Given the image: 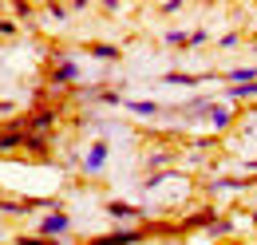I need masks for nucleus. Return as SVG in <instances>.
<instances>
[{
  "mask_svg": "<svg viewBox=\"0 0 257 245\" xmlns=\"http://www.w3.org/2000/svg\"><path fill=\"white\" fill-rule=\"evenodd\" d=\"M67 229H71V214H64V210H52V214H44L40 221H36V233L40 237H64Z\"/></svg>",
  "mask_w": 257,
  "mask_h": 245,
  "instance_id": "nucleus-1",
  "label": "nucleus"
},
{
  "mask_svg": "<svg viewBox=\"0 0 257 245\" xmlns=\"http://www.w3.org/2000/svg\"><path fill=\"white\" fill-rule=\"evenodd\" d=\"M56 119H60V111H56V107H36L32 115L24 119V127H28V135H52Z\"/></svg>",
  "mask_w": 257,
  "mask_h": 245,
  "instance_id": "nucleus-2",
  "label": "nucleus"
},
{
  "mask_svg": "<svg viewBox=\"0 0 257 245\" xmlns=\"http://www.w3.org/2000/svg\"><path fill=\"white\" fill-rule=\"evenodd\" d=\"M24 135H28V127H24V119H12L0 127V154L16 151V147H24Z\"/></svg>",
  "mask_w": 257,
  "mask_h": 245,
  "instance_id": "nucleus-3",
  "label": "nucleus"
},
{
  "mask_svg": "<svg viewBox=\"0 0 257 245\" xmlns=\"http://www.w3.org/2000/svg\"><path fill=\"white\" fill-rule=\"evenodd\" d=\"M107 158H111V147H107V143L99 139V143H91V151L83 154V162H79V166H83L87 174H99V170L107 166Z\"/></svg>",
  "mask_w": 257,
  "mask_h": 245,
  "instance_id": "nucleus-4",
  "label": "nucleus"
},
{
  "mask_svg": "<svg viewBox=\"0 0 257 245\" xmlns=\"http://www.w3.org/2000/svg\"><path fill=\"white\" fill-rule=\"evenodd\" d=\"M79 79V63L75 60H56V71H52V87L56 91H64L67 83H75Z\"/></svg>",
  "mask_w": 257,
  "mask_h": 245,
  "instance_id": "nucleus-5",
  "label": "nucleus"
},
{
  "mask_svg": "<svg viewBox=\"0 0 257 245\" xmlns=\"http://www.w3.org/2000/svg\"><path fill=\"white\" fill-rule=\"evenodd\" d=\"M139 241H143V229H115V233L91 237L87 245H139Z\"/></svg>",
  "mask_w": 257,
  "mask_h": 245,
  "instance_id": "nucleus-6",
  "label": "nucleus"
},
{
  "mask_svg": "<svg viewBox=\"0 0 257 245\" xmlns=\"http://www.w3.org/2000/svg\"><path fill=\"white\" fill-rule=\"evenodd\" d=\"M214 221H218V214H214V210L206 206V210H198V214L186 217V221H182V229H210Z\"/></svg>",
  "mask_w": 257,
  "mask_h": 245,
  "instance_id": "nucleus-7",
  "label": "nucleus"
},
{
  "mask_svg": "<svg viewBox=\"0 0 257 245\" xmlns=\"http://www.w3.org/2000/svg\"><path fill=\"white\" fill-rule=\"evenodd\" d=\"M103 214L119 217V221H131V217H143V210H139V206H127V202H107Z\"/></svg>",
  "mask_w": 257,
  "mask_h": 245,
  "instance_id": "nucleus-8",
  "label": "nucleus"
},
{
  "mask_svg": "<svg viewBox=\"0 0 257 245\" xmlns=\"http://www.w3.org/2000/svg\"><path fill=\"white\" fill-rule=\"evenodd\" d=\"M210 122H214V131H225V127L233 122V107H229V103H214V111H210Z\"/></svg>",
  "mask_w": 257,
  "mask_h": 245,
  "instance_id": "nucleus-9",
  "label": "nucleus"
},
{
  "mask_svg": "<svg viewBox=\"0 0 257 245\" xmlns=\"http://www.w3.org/2000/svg\"><path fill=\"white\" fill-rule=\"evenodd\" d=\"M257 95V79L253 83H237V87H225V103H241V99H253Z\"/></svg>",
  "mask_w": 257,
  "mask_h": 245,
  "instance_id": "nucleus-10",
  "label": "nucleus"
},
{
  "mask_svg": "<svg viewBox=\"0 0 257 245\" xmlns=\"http://www.w3.org/2000/svg\"><path fill=\"white\" fill-rule=\"evenodd\" d=\"M127 111H131V115H143V119H151V115H159L162 107H159V103H151V99H139V103L131 99V103H127Z\"/></svg>",
  "mask_w": 257,
  "mask_h": 245,
  "instance_id": "nucleus-11",
  "label": "nucleus"
},
{
  "mask_svg": "<svg viewBox=\"0 0 257 245\" xmlns=\"http://www.w3.org/2000/svg\"><path fill=\"white\" fill-rule=\"evenodd\" d=\"M245 178H218V182H210V190L214 194H229V190H245Z\"/></svg>",
  "mask_w": 257,
  "mask_h": 245,
  "instance_id": "nucleus-12",
  "label": "nucleus"
},
{
  "mask_svg": "<svg viewBox=\"0 0 257 245\" xmlns=\"http://www.w3.org/2000/svg\"><path fill=\"white\" fill-rule=\"evenodd\" d=\"M225 79H229V87H237V83H253V79H257V67H237V71H229Z\"/></svg>",
  "mask_w": 257,
  "mask_h": 245,
  "instance_id": "nucleus-13",
  "label": "nucleus"
},
{
  "mask_svg": "<svg viewBox=\"0 0 257 245\" xmlns=\"http://www.w3.org/2000/svg\"><path fill=\"white\" fill-rule=\"evenodd\" d=\"M91 56H95V60H111V63H115L123 52H119L115 44H91Z\"/></svg>",
  "mask_w": 257,
  "mask_h": 245,
  "instance_id": "nucleus-14",
  "label": "nucleus"
},
{
  "mask_svg": "<svg viewBox=\"0 0 257 245\" xmlns=\"http://www.w3.org/2000/svg\"><path fill=\"white\" fill-rule=\"evenodd\" d=\"M24 151H32V154H48V135H24Z\"/></svg>",
  "mask_w": 257,
  "mask_h": 245,
  "instance_id": "nucleus-15",
  "label": "nucleus"
},
{
  "mask_svg": "<svg viewBox=\"0 0 257 245\" xmlns=\"http://www.w3.org/2000/svg\"><path fill=\"white\" fill-rule=\"evenodd\" d=\"M202 75H186V71H166V83H178V87H198Z\"/></svg>",
  "mask_w": 257,
  "mask_h": 245,
  "instance_id": "nucleus-16",
  "label": "nucleus"
},
{
  "mask_svg": "<svg viewBox=\"0 0 257 245\" xmlns=\"http://www.w3.org/2000/svg\"><path fill=\"white\" fill-rule=\"evenodd\" d=\"M186 111H190V115H210V111H214V99L198 95V99H190V103H186Z\"/></svg>",
  "mask_w": 257,
  "mask_h": 245,
  "instance_id": "nucleus-17",
  "label": "nucleus"
},
{
  "mask_svg": "<svg viewBox=\"0 0 257 245\" xmlns=\"http://www.w3.org/2000/svg\"><path fill=\"white\" fill-rule=\"evenodd\" d=\"M225 233H233V221H225V217H218V221L210 225V237H225Z\"/></svg>",
  "mask_w": 257,
  "mask_h": 245,
  "instance_id": "nucleus-18",
  "label": "nucleus"
},
{
  "mask_svg": "<svg viewBox=\"0 0 257 245\" xmlns=\"http://www.w3.org/2000/svg\"><path fill=\"white\" fill-rule=\"evenodd\" d=\"M162 40H166L170 48H182V44L190 40V32H162Z\"/></svg>",
  "mask_w": 257,
  "mask_h": 245,
  "instance_id": "nucleus-19",
  "label": "nucleus"
},
{
  "mask_svg": "<svg viewBox=\"0 0 257 245\" xmlns=\"http://www.w3.org/2000/svg\"><path fill=\"white\" fill-rule=\"evenodd\" d=\"M16 245H60L52 237H40V233H28V237H16Z\"/></svg>",
  "mask_w": 257,
  "mask_h": 245,
  "instance_id": "nucleus-20",
  "label": "nucleus"
},
{
  "mask_svg": "<svg viewBox=\"0 0 257 245\" xmlns=\"http://www.w3.org/2000/svg\"><path fill=\"white\" fill-rule=\"evenodd\" d=\"M170 158H174L170 151H159V154H151V158H147V166H151V170H159V166H166Z\"/></svg>",
  "mask_w": 257,
  "mask_h": 245,
  "instance_id": "nucleus-21",
  "label": "nucleus"
},
{
  "mask_svg": "<svg viewBox=\"0 0 257 245\" xmlns=\"http://www.w3.org/2000/svg\"><path fill=\"white\" fill-rule=\"evenodd\" d=\"M206 40H210V32H190V40H186V48H202V44H206Z\"/></svg>",
  "mask_w": 257,
  "mask_h": 245,
  "instance_id": "nucleus-22",
  "label": "nucleus"
},
{
  "mask_svg": "<svg viewBox=\"0 0 257 245\" xmlns=\"http://www.w3.org/2000/svg\"><path fill=\"white\" fill-rule=\"evenodd\" d=\"M12 16H20V20L32 16V4H28V0H16V4H12Z\"/></svg>",
  "mask_w": 257,
  "mask_h": 245,
  "instance_id": "nucleus-23",
  "label": "nucleus"
},
{
  "mask_svg": "<svg viewBox=\"0 0 257 245\" xmlns=\"http://www.w3.org/2000/svg\"><path fill=\"white\" fill-rule=\"evenodd\" d=\"M99 103H107V107H115V103H123V95H119V91H99Z\"/></svg>",
  "mask_w": 257,
  "mask_h": 245,
  "instance_id": "nucleus-24",
  "label": "nucleus"
},
{
  "mask_svg": "<svg viewBox=\"0 0 257 245\" xmlns=\"http://www.w3.org/2000/svg\"><path fill=\"white\" fill-rule=\"evenodd\" d=\"M237 40H241L237 32H225V36H222V40H218V44H222V48H237Z\"/></svg>",
  "mask_w": 257,
  "mask_h": 245,
  "instance_id": "nucleus-25",
  "label": "nucleus"
},
{
  "mask_svg": "<svg viewBox=\"0 0 257 245\" xmlns=\"http://www.w3.org/2000/svg\"><path fill=\"white\" fill-rule=\"evenodd\" d=\"M48 16H56V20H64V16H67V8H64V4H48Z\"/></svg>",
  "mask_w": 257,
  "mask_h": 245,
  "instance_id": "nucleus-26",
  "label": "nucleus"
},
{
  "mask_svg": "<svg viewBox=\"0 0 257 245\" xmlns=\"http://www.w3.org/2000/svg\"><path fill=\"white\" fill-rule=\"evenodd\" d=\"M253 225H257V210H253Z\"/></svg>",
  "mask_w": 257,
  "mask_h": 245,
  "instance_id": "nucleus-27",
  "label": "nucleus"
},
{
  "mask_svg": "<svg viewBox=\"0 0 257 245\" xmlns=\"http://www.w3.org/2000/svg\"><path fill=\"white\" fill-rule=\"evenodd\" d=\"M0 28H4V20H0Z\"/></svg>",
  "mask_w": 257,
  "mask_h": 245,
  "instance_id": "nucleus-28",
  "label": "nucleus"
}]
</instances>
